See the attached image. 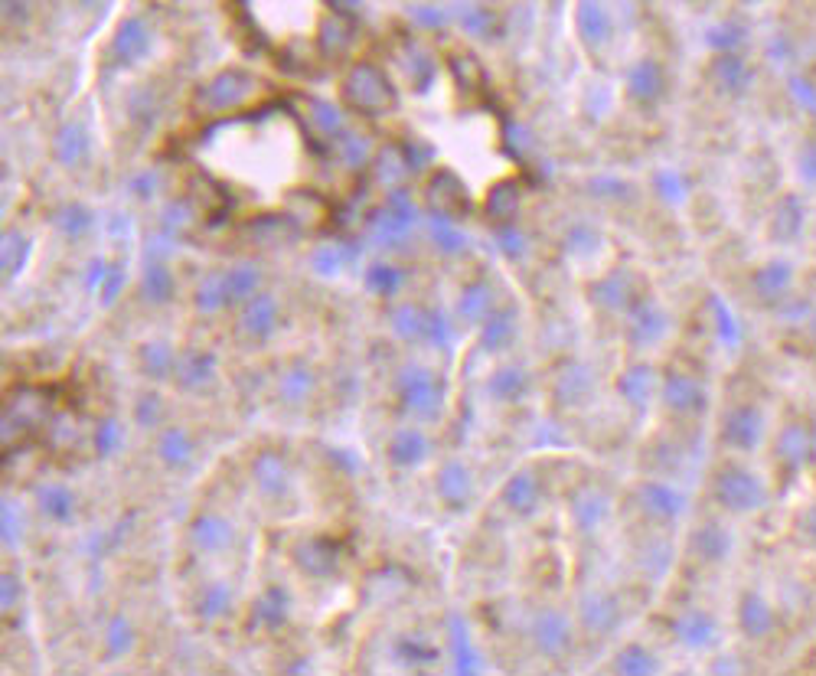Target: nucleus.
<instances>
[{"label":"nucleus","mask_w":816,"mask_h":676,"mask_svg":"<svg viewBox=\"0 0 816 676\" xmlns=\"http://www.w3.org/2000/svg\"><path fill=\"white\" fill-rule=\"evenodd\" d=\"M193 161L232 206L281 213L307 190L314 154L301 121L284 105H268L203 131Z\"/></svg>","instance_id":"nucleus-1"},{"label":"nucleus","mask_w":816,"mask_h":676,"mask_svg":"<svg viewBox=\"0 0 816 676\" xmlns=\"http://www.w3.org/2000/svg\"><path fill=\"white\" fill-rule=\"evenodd\" d=\"M245 14L278 56H311L324 36V0H245Z\"/></svg>","instance_id":"nucleus-2"}]
</instances>
